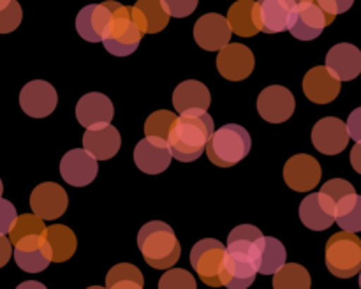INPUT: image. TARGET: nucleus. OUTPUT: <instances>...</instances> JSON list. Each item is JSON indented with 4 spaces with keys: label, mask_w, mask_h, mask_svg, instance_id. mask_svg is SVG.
<instances>
[{
    "label": "nucleus",
    "mask_w": 361,
    "mask_h": 289,
    "mask_svg": "<svg viewBox=\"0 0 361 289\" xmlns=\"http://www.w3.org/2000/svg\"><path fill=\"white\" fill-rule=\"evenodd\" d=\"M143 30L134 21L129 6L113 0V16L102 37L106 51L115 56L133 55L143 39Z\"/></svg>",
    "instance_id": "obj_5"
},
{
    "label": "nucleus",
    "mask_w": 361,
    "mask_h": 289,
    "mask_svg": "<svg viewBox=\"0 0 361 289\" xmlns=\"http://www.w3.org/2000/svg\"><path fill=\"white\" fill-rule=\"evenodd\" d=\"M341 80L328 70L326 66L312 67L303 78V94L310 102L328 104L334 102L341 94Z\"/></svg>",
    "instance_id": "obj_22"
},
{
    "label": "nucleus",
    "mask_w": 361,
    "mask_h": 289,
    "mask_svg": "<svg viewBox=\"0 0 361 289\" xmlns=\"http://www.w3.org/2000/svg\"><path fill=\"white\" fill-rule=\"evenodd\" d=\"M348 123L337 116L321 118L312 129V143L317 152L324 155H337L345 150L349 143Z\"/></svg>",
    "instance_id": "obj_17"
},
{
    "label": "nucleus",
    "mask_w": 361,
    "mask_h": 289,
    "mask_svg": "<svg viewBox=\"0 0 361 289\" xmlns=\"http://www.w3.org/2000/svg\"><path fill=\"white\" fill-rule=\"evenodd\" d=\"M176 115L173 111H168V109H159V111H154L145 122V134L147 136H159L168 140L169 130H171L173 123H175Z\"/></svg>",
    "instance_id": "obj_35"
},
{
    "label": "nucleus",
    "mask_w": 361,
    "mask_h": 289,
    "mask_svg": "<svg viewBox=\"0 0 361 289\" xmlns=\"http://www.w3.org/2000/svg\"><path fill=\"white\" fill-rule=\"evenodd\" d=\"M2 192H4V185H2V180H0V197H2Z\"/></svg>",
    "instance_id": "obj_46"
},
{
    "label": "nucleus",
    "mask_w": 361,
    "mask_h": 289,
    "mask_svg": "<svg viewBox=\"0 0 361 289\" xmlns=\"http://www.w3.org/2000/svg\"><path fill=\"white\" fill-rule=\"evenodd\" d=\"M284 180L289 189L296 192H309L321 180V166L309 154H298L288 159L284 166Z\"/></svg>",
    "instance_id": "obj_19"
},
{
    "label": "nucleus",
    "mask_w": 361,
    "mask_h": 289,
    "mask_svg": "<svg viewBox=\"0 0 361 289\" xmlns=\"http://www.w3.org/2000/svg\"><path fill=\"white\" fill-rule=\"evenodd\" d=\"M25 288H37V289H44L46 285L41 284V282H34V281H28V282H21L18 285V289H25Z\"/></svg>",
    "instance_id": "obj_45"
},
{
    "label": "nucleus",
    "mask_w": 361,
    "mask_h": 289,
    "mask_svg": "<svg viewBox=\"0 0 361 289\" xmlns=\"http://www.w3.org/2000/svg\"><path fill=\"white\" fill-rule=\"evenodd\" d=\"M173 152L168 140L159 136H147L134 148V162L140 171L147 175H161L169 168L173 161Z\"/></svg>",
    "instance_id": "obj_11"
},
{
    "label": "nucleus",
    "mask_w": 361,
    "mask_h": 289,
    "mask_svg": "<svg viewBox=\"0 0 361 289\" xmlns=\"http://www.w3.org/2000/svg\"><path fill=\"white\" fill-rule=\"evenodd\" d=\"M312 278L305 266L298 263H286L274 273L275 289H310Z\"/></svg>",
    "instance_id": "obj_33"
},
{
    "label": "nucleus",
    "mask_w": 361,
    "mask_h": 289,
    "mask_svg": "<svg viewBox=\"0 0 361 289\" xmlns=\"http://www.w3.org/2000/svg\"><path fill=\"white\" fill-rule=\"evenodd\" d=\"M214 133L215 123L208 109H187L180 113L168 136L173 157L180 162L200 159Z\"/></svg>",
    "instance_id": "obj_2"
},
{
    "label": "nucleus",
    "mask_w": 361,
    "mask_h": 289,
    "mask_svg": "<svg viewBox=\"0 0 361 289\" xmlns=\"http://www.w3.org/2000/svg\"><path fill=\"white\" fill-rule=\"evenodd\" d=\"M143 285V273L130 263L115 264L106 275V288L109 289H141Z\"/></svg>",
    "instance_id": "obj_32"
},
{
    "label": "nucleus",
    "mask_w": 361,
    "mask_h": 289,
    "mask_svg": "<svg viewBox=\"0 0 361 289\" xmlns=\"http://www.w3.org/2000/svg\"><path fill=\"white\" fill-rule=\"evenodd\" d=\"M321 192L328 194V196L335 201V204H337L344 196L356 192V189L353 187L351 182H348V180L331 178V180H328L323 187H321Z\"/></svg>",
    "instance_id": "obj_38"
},
{
    "label": "nucleus",
    "mask_w": 361,
    "mask_h": 289,
    "mask_svg": "<svg viewBox=\"0 0 361 289\" xmlns=\"http://www.w3.org/2000/svg\"><path fill=\"white\" fill-rule=\"evenodd\" d=\"M295 2H296V4H300V2H305V0H295Z\"/></svg>",
    "instance_id": "obj_47"
},
{
    "label": "nucleus",
    "mask_w": 361,
    "mask_h": 289,
    "mask_svg": "<svg viewBox=\"0 0 361 289\" xmlns=\"http://www.w3.org/2000/svg\"><path fill=\"white\" fill-rule=\"evenodd\" d=\"M113 16V0L85 6L76 16V30L88 42H99L104 37L109 20Z\"/></svg>",
    "instance_id": "obj_21"
},
{
    "label": "nucleus",
    "mask_w": 361,
    "mask_h": 289,
    "mask_svg": "<svg viewBox=\"0 0 361 289\" xmlns=\"http://www.w3.org/2000/svg\"><path fill=\"white\" fill-rule=\"evenodd\" d=\"M263 233L252 224L236 226L228 236L224 261L221 268V282L228 289H247L257 275L254 259V243Z\"/></svg>",
    "instance_id": "obj_1"
},
{
    "label": "nucleus",
    "mask_w": 361,
    "mask_h": 289,
    "mask_svg": "<svg viewBox=\"0 0 361 289\" xmlns=\"http://www.w3.org/2000/svg\"><path fill=\"white\" fill-rule=\"evenodd\" d=\"M16 219L18 214L14 204L11 201L0 197V235H9Z\"/></svg>",
    "instance_id": "obj_40"
},
{
    "label": "nucleus",
    "mask_w": 361,
    "mask_h": 289,
    "mask_svg": "<svg viewBox=\"0 0 361 289\" xmlns=\"http://www.w3.org/2000/svg\"><path fill=\"white\" fill-rule=\"evenodd\" d=\"M254 259L257 264V273L274 275L286 264L288 252L281 240L263 235L254 243Z\"/></svg>",
    "instance_id": "obj_26"
},
{
    "label": "nucleus",
    "mask_w": 361,
    "mask_h": 289,
    "mask_svg": "<svg viewBox=\"0 0 361 289\" xmlns=\"http://www.w3.org/2000/svg\"><path fill=\"white\" fill-rule=\"evenodd\" d=\"M44 231H46L44 219H41L35 214H23V215H18L16 222H14L13 229H11L9 233V238L14 245V243H16L18 240L23 238V236L44 235Z\"/></svg>",
    "instance_id": "obj_34"
},
{
    "label": "nucleus",
    "mask_w": 361,
    "mask_h": 289,
    "mask_svg": "<svg viewBox=\"0 0 361 289\" xmlns=\"http://www.w3.org/2000/svg\"><path fill=\"white\" fill-rule=\"evenodd\" d=\"M69 197L63 187L55 182L39 183L30 194V208L35 215L44 221H55L67 210Z\"/></svg>",
    "instance_id": "obj_16"
},
{
    "label": "nucleus",
    "mask_w": 361,
    "mask_h": 289,
    "mask_svg": "<svg viewBox=\"0 0 361 289\" xmlns=\"http://www.w3.org/2000/svg\"><path fill=\"white\" fill-rule=\"evenodd\" d=\"M330 23H334V20L324 13L316 0H305L296 4L289 23V32L298 41H314Z\"/></svg>",
    "instance_id": "obj_8"
},
{
    "label": "nucleus",
    "mask_w": 361,
    "mask_h": 289,
    "mask_svg": "<svg viewBox=\"0 0 361 289\" xmlns=\"http://www.w3.org/2000/svg\"><path fill=\"white\" fill-rule=\"evenodd\" d=\"M164 9L173 18H187L196 11L200 0H161Z\"/></svg>",
    "instance_id": "obj_39"
},
{
    "label": "nucleus",
    "mask_w": 361,
    "mask_h": 289,
    "mask_svg": "<svg viewBox=\"0 0 361 289\" xmlns=\"http://www.w3.org/2000/svg\"><path fill=\"white\" fill-rule=\"evenodd\" d=\"M122 144V137L116 127L111 123H102L94 125L85 130L83 134V148L90 152L97 161H109L115 157Z\"/></svg>",
    "instance_id": "obj_23"
},
{
    "label": "nucleus",
    "mask_w": 361,
    "mask_h": 289,
    "mask_svg": "<svg viewBox=\"0 0 361 289\" xmlns=\"http://www.w3.org/2000/svg\"><path fill=\"white\" fill-rule=\"evenodd\" d=\"M14 261L27 273H41L53 263V252L44 235H28L14 243Z\"/></svg>",
    "instance_id": "obj_9"
},
{
    "label": "nucleus",
    "mask_w": 361,
    "mask_h": 289,
    "mask_svg": "<svg viewBox=\"0 0 361 289\" xmlns=\"http://www.w3.org/2000/svg\"><path fill=\"white\" fill-rule=\"evenodd\" d=\"M161 289H196V278L183 268H168L159 281Z\"/></svg>",
    "instance_id": "obj_37"
},
{
    "label": "nucleus",
    "mask_w": 361,
    "mask_h": 289,
    "mask_svg": "<svg viewBox=\"0 0 361 289\" xmlns=\"http://www.w3.org/2000/svg\"><path fill=\"white\" fill-rule=\"evenodd\" d=\"M295 95L282 85L267 87L257 97V111L261 118L270 123H282L289 120L295 113Z\"/></svg>",
    "instance_id": "obj_14"
},
{
    "label": "nucleus",
    "mask_w": 361,
    "mask_h": 289,
    "mask_svg": "<svg viewBox=\"0 0 361 289\" xmlns=\"http://www.w3.org/2000/svg\"><path fill=\"white\" fill-rule=\"evenodd\" d=\"M360 288H361V271H360Z\"/></svg>",
    "instance_id": "obj_48"
},
{
    "label": "nucleus",
    "mask_w": 361,
    "mask_h": 289,
    "mask_svg": "<svg viewBox=\"0 0 361 289\" xmlns=\"http://www.w3.org/2000/svg\"><path fill=\"white\" fill-rule=\"evenodd\" d=\"M46 240H48L49 247L53 252V263H63V261L71 259L76 252L78 240L76 235L71 228L63 224H53L46 228L44 231Z\"/></svg>",
    "instance_id": "obj_29"
},
{
    "label": "nucleus",
    "mask_w": 361,
    "mask_h": 289,
    "mask_svg": "<svg viewBox=\"0 0 361 289\" xmlns=\"http://www.w3.org/2000/svg\"><path fill=\"white\" fill-rule=\"evenodd\" d=\"M335 221L341 229L351 233L361 231V196L356 192L348 194L337 203Z\"/></svg>",
    "instance_id": "obj_31"
},
{
    "label": "nucleus",
    "mask_w": 361,
    "mask_h": 289,
    "mask_svg": "<svg viewBox=\"0 0 361 289\" xmlns=\"http://www.w3.org/2000/svg\"><path fill=\"white\" fill-rule=\"evenodd\" d=\"M97 173V159L85 148H73L60 161V175L73 187L90 185Z\"/></svg>",
    "instance_id": "obj_12"
},
{
    "label": "nucleus",
    "mask_w": 361,
    "mask_h": 289,
    "mask_svg": "<svg viewBox=\"0 0 361 289\" xmlns=\"http://www.w3.org/2000/svg\"><path fill=\"white\" fill-rule=\"evenodd\" d=\"M113 116H115V108H113L111 99L99 92L85 94L76 104V118L85 129L111 123Z\"/></svg>",
    "instance_id": "obj_25"
},
{
    "label": "nucleus",
    "mask_w": 361,
    "mask_h": 289,
    "mask_svg": "<svg viewBox=\"0 0 361 289\" xmlns=\"http://www.w3.org/2000/svg\"><path fill=\"white\" fill-rule=\"evenodd\" d=\"M13 242L6 235H0V268L6 266L9 259L13 257Z\"/></svg>",
    "instance_id": "obj_43"
},
{
    "label": "nucleus",
    "mask_w": 361,
    "mask_h": 289,
    "mask_svg": "<svg viewBox=\"0 0 361 289\" xmlns=\"http://www.w3.org/2000/svg\"><path fill=\"white\" fill-rule=\"evenodd\" d=\"M226 247L215 238H203L190 250V264L201 281L210 288H221V268Z\"/></svg>",
    "instance_id": "obj_7"
},
{
    "label": "nucleus",
    "mask_w": 361,
    "mask_h": 289,
    "mask_svg": "<svg viewBox=\"0 0 361 289\" xmlns=\"http://www.w3.org/2000/svg\"><path fill=\"white\" fill-rule=\"evenodd\" d=\"M256 59L250 51L249 46L240 44V42H229L228 46L219 51L217 55V69L226 80L242 81L252 74Z\"/></svg>",
    "instance_id": "obj_15"
},
{
    "label": "nucleus",
    "mask_w": 361,
    "mask_h": 289,
    "mask_svg": "<svg viewBox=\"0 0 361 289\" xmlns=\"http://www.w3.org/2000/svg\"><path fill=\"white\" fill-rule=\"evenodd\" d=\"M348 130L349 136H351L356 143H361V108H356L355 111L349 115Z\"/></svg>",
    "instance_id": "obj_42"
},
{
    "label": "nucleus",
    "mask_w": 361,
    "mask_h": 289,
    "mask_svg": "<svg viewBox=\"0 0 361 289\" xmlns=\"http://www.w3.org/2000/svg\"><path fill=\"white\" fill-rule=\"evenodd\" d=\"M212 104L210 90L197 80L182 81L173 92V106L178 113L187 109H208Z\"/></svg>",
    "instance_id": "obj_28"
},
{
    "label": "nucleus",
    "mask_w": 361,
    "mask_h": 289,
    "mask_svg": "<svg viewBox=\"0 0 361 289\" xmlns=\"http://www.w3.org/2000/svg\"><path fill=\"white\" fill-rule=\"evenodd\" d=\"M23 11L18 0H0V34H11L20 27Z\"/></svg>",
    "instance_id": "obj_36"
},
{
    "label": "nucleus",
    "mask_w": 361,
    "mask_h": 289,
    "mask_svg": "<svg viewBox=\"0 0 361 289\" xmlns=\"http://www.w3.org/2000/svg\"><path fill=\"white\" fill-rule=\"evenodd\" d=\"M326 268L338 278H351L361 271V240L356 233L341 231L330 236L324 252Z\"/></svg>",
    "instance_id": "obj_6"
},
{
    "label": "nucleus",
    "mask_w": 361,
    "mask_h": 289,
    "mask_svg": "<svg viewBox=\"0 0 361 289\" xmlns=\"http://www.w3.org/2000/svg\"><path fill=\"white\" fill-rule=\"evenodd\" d=\"M250 144L252 140L245 127L238 123H226L221 129H215L207 144V154L212 164L219 168H231L249 155Z\"/></svg>",
    "instance_id": "obj_4"
},
{
    "label": "nucleus",
    "mask_w": 361,
    "mask_h": 289,
    "mask_svg": "<svg viewBox=\"0 0 361 289\" xmlns=\"http://www.w3.org/2000/svg\"><path fill=\"white\" fill-rule=\"evenodd\" d=\"M349 159H351V166L355 168V171L361 175V143H356L355 147H353Z\"/></svg>",
    "instance_id": "obj_44"
},
{
    "label": "nucleus",
    "mask_w": 361,
    "mask_h": 289,
    "mask_svg": "<svg viewBox=\"0 0 361 289\" xmlns=\"http://www.w3.org/2000/svg\"><path fill=\"white\" fill-rule=\"evenodd\" d=\"M316 2L323 7L324 13H326L331 20H335L337 14L348 13L353 7V4H355V0H316Z\"/></svg>",
    "instance_id": "obj_41"
},
{
    "label": "nucleus",
    "mask_w": 361,
    "mask_h": 289,
    "mask_svg": "<svg viewBox=\"0 0 361 289\" xmlns=\"http://www.w3.org/2000/svg\"><path fill=\"white\" fill-rule=\"evenodd\" d=\"M231 34L233 30L229 27L228 18L217 13L203 14L194 25V39L197 46L207 51H221L224 46L229 44Z\"/></svg>",
    "instance_id": "obj_18"
},
{
    "label": "nucleus",
    "mask_w": 361,
    "mask_h": 289,
    "mask_svg": "<svg viewBox=\"0 0 361 289\" xmlns=\"http://www.w3.org/2000/svg\"><path fill=\"white\" fill-rule=\"evenodd\" d=\"M295 7V0H256L252 16L259 32L281 34V32L289 30Z\"/></svg>",
    "instance_id": "obj_10"
},
{
    "label": "nucleus",
    "mask_w": 361,
    "mask_h": 289,
    "mask_svg": "<svg viewBox=\"0 0 361 289\" xmlns=\"http://www.w3.org/2000/svg\"><path fill=\"white\" fill-rule=\"evenodd\" d=\"M252 9V0H236V2L229 7L228 21L233 34L240 35V37H252V35L259 34V28H257L256 21H254Z\"/></svg>",
    "instance_id": "obj_30"
},
{
    "label": "nucleus",
    "mask_w": 361,
    "mask_h": 289,
    "mask_svg": "<svg viewBox=\"0 0 361 289\" xmlns=\"http://www.w3.org/2000/svg\"><path fill=\"white\" fill-rule=\"evenodd\" d=\"M130 13L143 34H159L169 23V13L161 0H137L130 6Z\"/></svg>",
    "instance_id": "obj_27"
},
{
    "label": "nucleus",
    "mask_w": 361,
    "mask_h": 289,
    "mask_svg": "<svg viewBox=\"0 0 361 289\" xmlns=\"http://www.w3.org/2000/svg\"><path fill=\"white\" fill-rule=\"evenodd\" d=\"M326 67L337 80L351 81L361 74V51L351 42L335 44L326 55Z\"/></svg>",
    "instance_id": "obj_24"
},
{
    "label": "nucleus",
    "mask_w": 361,
    "mask_h": 289,
    "mask_svg": "<svg viewBox=\"0 0 361 289\" xmlns=\"http://www.w3.org/2000/svg\"><path fill=\"white\" fill-rule=\"evenodd\" d=\"M137 247L145 261L157 270L171 268L180 259V252H182V247L173 228L162 221L147 222L140 229Z\"/></svg>",
    "instance_id": "obj_3"
},
{
    "label": "nucleus",
    "mask_w": 361,
    "mask_h": 289,
    "mask_svg": "<svg viewBox=\"0 0 361 289\" xmlns=\"http://www.w3.org/2000/svg\"><path fill=\"white\" fill-rule=\"evenodd\" d=\"M59 95L48 81L34 80L25 85L20 92V106L32 118H46L55 111Z\"/></svg>",
    "instance_id": "obj_13"
},
{
    "label": "nucleus",
    "mask_w": 361,
    "mask_h": 289,
    "mask_svg": "<svg viewBox=\"0 0 361 289\" xmlns=\"http://www.w3.org/2000/svg\"><path fill=\"white\" fill-rule=\"evenodd\" d=\"M337 204L328 194L312 192L300 203V219L312 231H324L335 222Z\"/></svg>",
    "instance_id": "obj_20"
}]
</instances>
